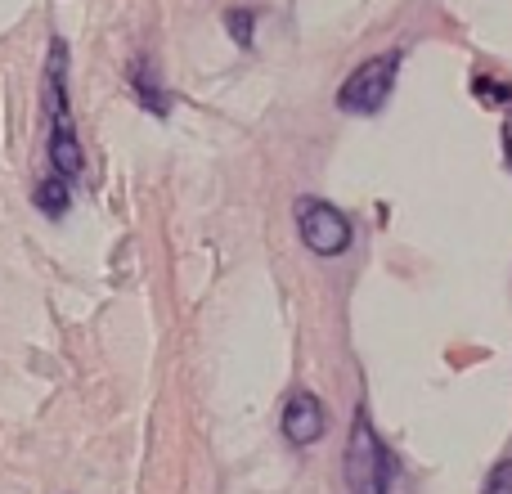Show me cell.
I'll return each instance as SVG.
<instances>
[{"mask_svg": "<svg viewBox=\"0 0 512 494\" xmlns=\"http://www.w3.org/2000/svg\"><path fill=\"white\" fill-rule=\"evenodd\" d=\"M63 77H68V45L54 41L50 45V59H45V113H50V162H54V176L63 180H77L86 158H81V144H77V126H72V104H68V90H63Z\"/></svg>", "mask_w": 512, "mask_h": 494, "instance_id": "obj_1", "label": "cell"}, {"mask_svg": "<svg viewBox=\"0 0 512 494\" xmlns=\"http://www.w3.org/2000/svg\"><path fill=\"white\" fill-rule=\"evenodd\" d=\"M346 486L351 494H387L391 490V454L373 432L369 414H355L351 445H346Z\"/></svg>", "mask_w": 512, "mask_h": 494, "instance_id": "obj_2", "label": "cell"}, {"mask_svg": "<svg viewBox=\"0 0 512 494\" xmlns=\"http://www.w3.org/2000/svg\"><path fill=\"white\" fill-rule=\"evenodd\" d=\"M297 230H301V243L315 256H337L351 243V221L333 203H319V198H301L297 203Z\"/></svg>", "mask_w": 512, "mask_h": 494, "instance_id": "obj_3", "label": "cell"}, {"mask_svg": "<svg viewBox=\"0 0 512 494\" xmlns=\"http://www.w3.org/2000/svg\"><path fill=\"white\" fill-rule=\"evenodd\" d=\"M396 54H378V59L360 63V68L346 77V86L337 90V104L346 113H373L382 108V99L391 95V81H396Z\"/></svg>", "mask_w": 512, "mask_h": 494, "instance_id": "obj_4", "label": "cell"}, {"mask_svg": "<svg viewBox=\"0 0 512 494\" xmlns=\"http://www.w3.org/2000/svg\"><path fill=\"white\" fill-rule=\"evenodd\" d=\"M283 436L292 445H315L324 436V405L310 391H292L283 405Z\"/></svg>", "mask_w": 512, "mask_h": 494, "instance_id": "obj_5", "label": "cell"}, {"mask_svg": "<svg viewBox=\"0 0 512 494\" xmlns=\"http://www.w3.org/2000/svg\"><path fill=\"white\" fill-rule=\"evenodd\" d=\"M131 90L140 95V104L149 108V113H158V117H162V113L171 108L167 90L158 86V72H153V63H149V59H140V63L131 68Z\"/></svg>", "mask_w": 512, "mask_h": 494, "instance_id": "obj_6", "label": "cell"}, {"mask_svg": "<svg viewBox=\"0 0 512 494\" xmlns=\"http://www.w3.org/2000/svg\"><path fill=\"white\" fill-rule=\"evenodd\" d=\"M32 203L41 207L45 216H63V212L72 207V180H63V176H45V180H36Z\"/></svg>", "mask_w": 512, "mask_h": 494, "instance_id": "obj_7", "label": "cell"}, {"mask_svg": "<svg viewBox=\"0 0 512 494\" xmlns=\"http://www.w3.org/2000/svg\"><path fill=\"white\" fill-rule=\"evenodd\" d=\"M225 27H230V36H234L239 45H252L256 14H252V9H230V14H225Z\"/></svg>", "mask_w": 512, "mask_h": 494, "instance_id": "obj_8", "label": "cell"}, {"mask_svg": "<svg viewBox=\"0 0 512 494\" xmlns=\"http://www.w3.org/2000/svg\"><path fill=\"white\" fill-rule=\"evenodd\" d=\"M486 494H512V463H499L486 481Z\"/></svg>", "mask_w": 512, "mask_h": 494, "instance_id": "obj_9", "label": "cell"}, {"mask_svg": "<svg viewBox=\"0 0 512 494\" xmlns=\"http://www.w3.org/2000/svg\"><path fill=\"white\" fill-rule=\"evenodd\" d=\"M504 149H508V167H512V113L504 117Z\"/></svg>", "mask_w": 512, "mask_h": 494, "instance_id": "obj_10", "label": "cell"}]
</instances>
